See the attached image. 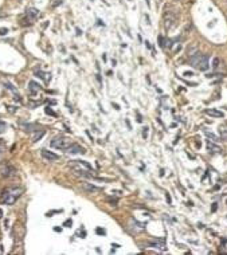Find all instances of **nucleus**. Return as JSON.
I'll return each instance as SVG.
<instances>
[{"label": "nucleus", "mask_w": 227, "mask_h": 255, "mask_svg": "<svg viewBox=\"0 0 227 255\" xmlns=\"http://www.w3.org/2000/svg\"><path fill=\"white\" fill-rule=\"evenodd\" d=\"M40 89V86L36 83V82L34 81H30L28 82V90H30V93H31V95H36V93L39 91Z\"/></svg>", "instance_id": "obj_12"}, {"label": "nucleus", "mask_w": 227, "mask_h": 255, "mask_svg": "<svg viewBox=\"0 0 227 255\" xmlns=\"http://www.w3.org/2000/svg\"><path fill=\"white\" fill-rule=\"evenodd\" d=\"M1 216H3V211L0 209V219H1Z\"/></svg>", "instance_id": "obj_34"}, {"label": "nucleus", "mask_w": 227, "mask_h": 255, "mask_svg": "<svg viewBox=\"0 0 227 255\" xmlns=\"http://www.w3.org/2000/svg\"><path fill=\"white\" fill-rule=\"evenodd\" d=\"M71 224H73V222H71V219H67L65 223H63V226L65 227H71Z\"/></svg>", "instance_id": "obj_25"}, {"label": "nucleus", "mask_w": 227, "mask_h": 255, "mask_svg": "<svg viewBox=\"0 0 227 255\" xmlns=\"http://www.w3.org/2000/svg\"><path fill=\"white\" fill-rule=\"evenodd\" d=\"M216 209H218V204H216V203H214V204H212V208H211V211H212V212H215Z\"/></svg>", "instance_id": "obj_30"}, {"label": "nucleus", "mask_w": 227, "mask_h": 255, "mask_svg": "<svg viewBox=\"0 0 227 255\" xmlns=\"http://www.w3.org/2000/svg\"><path fill=\"white\" fill-rule=\"evenodd\" d=\"M77 161H78L79 164H81V165H83V166H85L86 169H89V170H93V166H91L90 164H89V162H86V161H82V160H77Z\"/></svg>", "instance_id": "obj_19"}, {"label": "nucleus", "mask_w": 227, "mask_h": 255, "mask_svg": "<svg viewBox=\"0 0 227 255\" xmlns=\"http://www.w3.org/2000/svg\"><path fill=\"white\" fill-rule=\"evenodd\" d=\"M95 231H97V234H100V235H105L106 234V231L105 230H102V228H97Z\"/></svg>", "instance_id": "obj_27"}, {"label": "nucleus", "mask_w": 227, "mask_h": 255, "mask_svg": "<svg viewBox=\"0 0 227 255\" xmlns=\"http://www.w3.org/2000/svg\"><path fill=\"white\" fill-rule=\"evenodd\" d=\"M204 133H206V134H207V137H208V138H211L212 141H219V140H218V137H216V136L214 134V133H211V132H208L207 129H204Z\"/></svg>", "instance_id": "obj_18"}, {"label": "nucleus", "mask_w": 227, "mask_h": 255, "mask_svg": "<svg viewBox=\"0 0 227 255\" xmlns=\"http://www.w3.org/2000/svg\"><path fill=\"white\" fill-rule=\"evenodd\" d=\"M35 75L40 79H43L44 82H48L51 79V74L48 73H43V71H35Z\"/></svg>", "instance_id": "obj_15"}, {"label": "nucleus", "mask_w": 227, "mask_h": 255, "mask_svg": "<svg viewBox=\"0 0 227 255\" xmlns=\"http://www.w3.org/2000/svg\"><path fill=\"white\" fill-rule=\"evenodd\" d=\"M0 173L3 177H11V176H15L16 175V169L11 164H8V162H4L0 165Z\"/></svg>", "instance_id": "obj_4"}, {"label": "nucleus", "mask_w": 227, "mask_h": 255, "mask_svg": "<svg viewBox=\"0 0 227 255\" xmlns=\"http://www.w3.org/2000/svg\"><path fill=\"white\" fill-rule=\"evenodd\" d=\"M149 247H153V248H159V250H165V244H164V240H153V242H149L148 243Z\"/></svg>", "instance_id": "obj_11"}, {"label": "nucleus", "mask_w": 227, "mask_h": 255, "mask_svg": "<svg viewBox=\"0 0 227 255\" xmlns=\"http://www.w3.org/2000/svg\"><path fill=\"white\" fill-rule=\"evenodd\" d=\"M219 134L222 137V140L227 141V129L224 126H219Z\"/></svg>", "instance_id": "obj_17"}, {"label": "nucleus", "mask_w": 227, "mask_h": 255, "mask_svg": "<svg viewBox=\"0 0 227 255\" xmlns=\"http://www.w3.org/2000/svg\"><path fill=\"white\" fill-rule=\"evenodd\" d=\"M4 86H5L7 89H10L11 91H14V93H18V90H16L15 87H14V86H12L11 83H10V82H5V83H4Z\"/></svg>", "instance_id": "obj_21"}, {"label": "nucleus", "mask_w": 227, "mask_h": 255, "mask_svg": "<svg viewBox=\"0 0 227 255\" xmlns=\"http://www.w3.org/2000/svg\"><path fill=\"white\" fill-rule=\"evenodd\" d=\"M54 230H55V231H57V232H59V231H62V230H61V228H59V227H55V228H54Z\"/></svg>", "instance_id": "obj_33"}, {"label": "nucleus", "mask_w": 227, "mask_h": 255, "mask_svg": "<svg viewBox=\"0 0 227 255\" xmlns=\"http://www.w3.org/2000/svg\"><path fill=\"white\" fill-rule=\"evenodd\" d=\"M44 134V130L43 129H40V130H36V133L34 134V137H32V142H36V141H39L42 137H43Z\"/></svg>", "instance_id": "obj_16"}, {"label": "nucleus", "mask_w": 227, "mask_h": 255, "mask_svg": "<svg viewBox=\"0 0 227 255\" xmlns=\"http://www.w3.org/2000/svg\"><path fill=\"white\" fill-rule=\"evenodd\" d=\"M142 136H144V138H147V136H148V126L144 127V133H142Z\"/></svg>", "instance_id": "obj_29"}, {"label": "nucleus", "mask_w": 227, "mask_h": 255, "mask_svg": "<svg viewBox=\"0 0 227 255\" xmlns=\"http://www.w3.org/2000/svg\"><path fill=\"white\" fill-rule=\"evenodd\" d=\"M23 129L26 132H36V130H40L42 126L39 124H22Z\"/></svg>", "instance_id": "obj_10"}, {"label": "nucleus", "mask_w": 227, "mask_h": 255, "mask_svg": "<svg viewBox=\"0 0 227 255\" xmlns=\"http://www.w3.org/2000/svg\"><path fill=\"white\" fill-rule=\"evenodd\" d=\"M42 157H43V159H46V160H48V161H55V160L59 159L58 155H55V153H52V152H50V151H47V149H42Z\"/></svg>", "instance_id": "obj_8"}, {"label": "nucleus", "mask_w": 227, "mask_h": 255, "mask_svg": "<svg viewBox=\"0 0 227 255\" xmlns=\"http://www.w3.org/2000/svg\"><path fill=\"white\" fill-rule=\"evenodd\" d=\"M184 75H185V77H192V75H194V73H191V71H185V73H184Z\"/></svg>", "instance_id": "obj_31"}, {"label": "nucleus", "mask_w": 227, "mask_h": 255, "mask_svg": "<svg viewBox=\"0 0 227 255\" xmlns=\"http://www.w3.org/2000/svg\"><path fill=\"white\" fill-rule=\"evenodd\" d=\"M39 16V11L36 8H28L27 10V19L28 20H35Z\"/></svg>", "instance_id": "obj_13"}, {"label": "nucleus", "mask_w": 227, "mask_h": 255, "mask_svg": "<svg viewBox=\"0 0 227 255\" xmlns=\"http://www.w3.org/2000/svg\"><path fill=\"white\" fill-rule=\"evenodd\" d=\"M206 114L207 116H211L214 118H223L224 117V113L223 112H219V110H216V109H206Z\"/></svg>", "instance_id": "obj_9"}, {"label": "nucleus", "mask_w": 227, "mask_h": 255, "mask_svg": "<svg viewBox=\"0 0 227 255\" xmlns=\"http://www.w3.org/2000/svg\"><path fill=\"white\" fill-rule=\"evenodd\" d=\"M159 42H160V43H159V44H160V47H165V43H167V39H165L164 36H161V35H160V36H159Z\"/></svg>", "instance_id": "obj_22"}, {"label": "nucleus", "mask_w": 227, "mask_h": 255, "mask_svg": "<svg viewBox=\"0 0 227 255\" xmlns=\"http://www.w3.org/2000/svg\"><path fill=\"white\" fill-rule=\"evenodd\" d=\"M4 16H5L4 14H0V18H4Z\"/></svg>", "instance_id": "obj_35"}, {"label": "nucleus", "mask_w": 227, "mask_h": 255, "mask_svg": "<svg viewBox=\"0 0 227 255\" xmlns=\"http://www.w3.org/2000/svg\"><path fill=\"white\" fill-rule=\"evenodd\" d=\"M81 187H82V190L86 191V192H101L102 191V188L94 185V184H90V183H82Z\"/></svg>", "instance_id": "obj_7"}, {"label": "nucleus", "mask_w": 227, "mask_h": 255, "mask_svg": "<svg viewBox=\"0 0 227 255\" xmlns=\"http://www.w3.org/2000/svg\"><path fill=\"white\" fill-rule=\"evenodd\" d=\"M8 32V28H0V35H5Z\"/></svg>", "instance_id": "obj_28"}, {"label": "nucleus", "mask_w": 227, "mask_h": 255, "mask_svg": "<svg viewBox=\"0 0 227 255\" xmlns=\"http://www.w3.org/2000/svg\"><path fill=\"white\" fill-rule=\"evenodd\" d=\"M44 112H46L47 114H51V116H57V114H55V113L52 112V110H51L50 108H46V109H44Z\"/></svg>", "instance_id": "obj_26"}, {"label": "nucleus", "mask_w": 227, "mask_h": 255, "mask_svg": "<svg viewBox=\"0 0 227 255\" xmlns=\"http://www.w3.org/2000/svg\"><path fill=\"white\" fill-rule=\"evenodd\" d=\"M71 141L67 137H57L51 141V147L55 148V149H62V151H66L67 148L70 147Z\"/></svg>", "instance_id": "obj_3"}, {"label": "nucleus", "mask_w": 227, "mask_h": 255, "mask_svg": "<svg viewBox=\"0 0 227 255\" xmlns=\"http://www.w3.org/2000/svg\"><path fill=\"white\" fill-rule=\"evenodd\" d=\"M164 18H165V27L172 28L173 26H175V23H176V16L172 15L171 12H168V14H165L164 15Z\"/></svg>", "instance_id": "obj_6"}, {"label": "nucleus", "mask_w": 227, "mask_h": 255, "mask_svg": "<svg viewBox=\"0 0 227 255\" xmlns=\"http://www.w3.org/2000/svg\"><path fill=\"white\" fill-rule=\"evenodd\" d=\"M67 153H71V155H77V153H81V155H83L85 153V148H82L81 145H78V144H75V142H71L70 144V147L66 149Z\"/></svg>", "instance_id": "obj_5"}, {"label": "nucleus", "mask_w": 227, "mask_h": 255, "mask_svg": "<svg viewBox=\"0 0 227 255\" xmlns=\"http://www.w3.org/2000/svg\"><path fill=\"white\" fill-rule=\"evenodd\" d=\"M207 149L210 152H212V153H219V152H222L220 147H218L216 144L211 142V141H207Z\"/></svg>", "instance_id": "obj_14"}, {"label": "nucleus", "mask_w": 227, "mask_h": 255, "mask_svg": "<svg viewBox=\"0 0 227 255\" xmlns=\"http://www.w3.org/2000/svg\"><path fill=\"white\" fill-rule=\"evenodd\" d=\"M218 66H219V58H215L212 61V67H214V69H218Z\"/></svg>", "instance_id": "obj_23"}, {"label": "nucleus", "mask_w": 227, "mask_h": 255, "mask_svg": "<svg viewBox=\"0 0 227 255\" xmlns=\"http://www.w3.org/2000/svg\"><path fill=\"white\" fill-rule=\"evenodd\" d=\"M57 212H62V209H57V211H50V212H47L46 216H52V215H54V213H57Z\"/></svg>", "instance_id": "obj_24"}, {"label": "nucleus", "mask_w": 227, "mask_h": 255, "mask_svg": "<svg viewBox=\"0 0 227 255\" xmlns=\"http://www.w3.org/2000/svg\"><path fill=\"white\" fill-rule=\"evenodd\" d=\"M167 200H168V204H171V203H172V200H171V196H169V193H167Z\"/></svg>", "instance_id": "obj_32"}, {"label": "nucleus", "mask_w": 227, "mask_h": 255, "mask_svg": "<svg viewBox=\"0 0 227 255\" xmlns=\"http://www.w3.org/2000/svg\"><path fill=\"white\" fill-rule=\"evenodd\" d=\"M7 127H8V125L4 122V121H0V134L1 133H4V132L7 130Z\"/></svg>", "instance_id": "obj_20"}, {"label": "nucleus", "mask_w": 227, "mask_h": 255, "mask_svg": "<svg viewBox=\"0 0 227 255\" xmlns=\"http://www.w3.org/2000/svg\"><path fill=\"white\" fill-rule=\"evenodd\" d=\"M190 65L194 67V69L199 70V71H206L208 70L210 65H208V55H192L190 58Z\"/></svg>", "instance_id": "obj_2"}, {"label": "nucleus", "mask_w": 227, "mask_h": 255, "mask_svg": "<svg viewBox=\"0 0 227 255\" xmlns=\"http://www.w3.org/2000/svg\"><path fill=\"white\" fill-rule=\"evenodd\" d=\"M22 192H23V190H22V188H18V187H12V188L4 190L3 193H1V196H0L1 204H8V205L14 204V203L18 200V197L22 195Z\"/></svg>", "instance_id": "obj_1"}]
</instances>
